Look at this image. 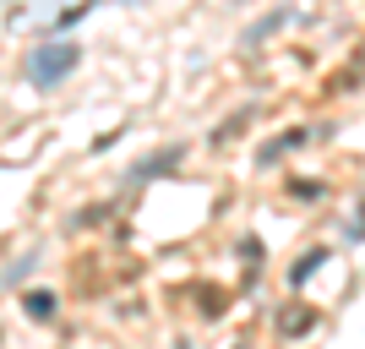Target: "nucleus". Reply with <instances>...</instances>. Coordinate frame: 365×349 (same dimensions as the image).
Masks as SVG:
<instances>
[{"label":"nucleus","mask_w":365,"mask_h":349,"mask_svg":"<svg viewBox=\"0 0 365 349\" xmlns=\"http://www.w3.org/2000/svg\"><path fill=\"white\" fill-rule=\"evenodd\" d=\"M76 61H82V49L71 39H44V44H33L22 55V76H28L33 88H61L66 76L76 71Z\"/></svg>","instance_id":"obj_1"},{"label":"nucleus","mask_w":365,"mask_h":349,"mask_svg":"<svg viewBox=\"0 0 365 349\" xmlns=\"http://www.w3.org/2000/svg\"><path fill=\"white\" fill-rule=\"evenodd\" d=\"M289 16H294V11H267V16H262V22H257V28L245 33V44H262V39H267V33H273V28H284Z\"/></svg>","instance_id":"obj_2"},{"label":"nucleus","mask_w":365,"mask_h":349,"mask_svg":"<svg viewBox=\"0 0 365 349\" xmlns=\"http://www.w3.org/2000/svg\"><path fill=\"white\" fill-rule=\"evenodd\" d=\"M300 142H305V131H294V137H278V142H267V148L257 153V164H273L278 153H289V148H300Z\"/></svg>","instance_id":"obj_3"},{"label":"nucleus","mask_w":365,"mask_h":349,"mask_svg":"<svg viewBox=\"0 0 365 349\" xmlns=\"http://www.w3.org/2000/svg\"><path fill=\"white\" fill-rule=\"evenodd\" d=\"M28 317L33 322H49V317H55V295H28Z\"/></svg>","instance_id":"obj_4"},{"label":"nucleus","mask_w":365,"mask_h":349,"mask_svg":"<svg viewBox=\"0 0 365 349\" xmlns=\"http://www.w3.org/2000/svg\"><path fill=\"white\" fill-rule=\"evenodd\" d=\"M28 273H33V257H16L11 273H6V284H16V278H28Z\"/></svg>","instance_id":"obj_5"}]
</instances>
